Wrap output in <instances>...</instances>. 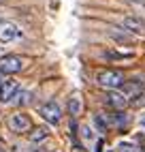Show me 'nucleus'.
I'll use <instances>...</instances> for the list:
<instances>
[{"label": "nucleus", "mask_w": 145, "mask_h": 152, "mask_svg": "<svg viewBox=\"0 0 145 152\" xmlns=\"http://www.w3.org/2000/svg\"><path fill=\"white\" fill-rule=\"evenodd\" d=\"M68 111H70V116H79L81 114V99L79 94H72L70 101H68Z\"/></svg>", "instance_id": "11"}, {"label": "nucleus", "mask_w": 145, "mask_h": 152, "mask_svg": "<svg viewBox=\"0 0 145 152\" xmlns=\"http://www.w3.org/2000/svg\"><path fill=\"white\" fill-rule=\"evenodd\" d=\"M9 126H11L13 133H26V131H30L32 122H30V118L26 114H13L9 118Z\"/></svg>", "instance_id": "7"}, {"label": "nucleus", "mask_w": 145, "mask_h": 152, "mask_svg": "<svg viewBox=\"0 0 145 152\" xmlns=\"http://www.w3.org/2000/svg\"><path fill=\"white\" fill-rule=\"evenodd\" d=\"M22 69H24V60L19 56H2L0 58V73L13 75V73H19Z\"/></svg>", "instance_id": "2"}, {"label": "nucleus", "mask_w": 145, "mask_h": 152, "mask_svg": "<svg viewBox=\"0 0 145 152\" xmlns=\"http://www.w3.org/2000/svg\"><path fill=\"white\" fill-rule=\"evenodd\" d=\"M115 152H139V146L132 141H120L115 146Z\"/></svg>", "instance_id": "13"}, {"label": "nucleus", "mask_w": 145, "mask_h": 152, "mask_svg": "<svg viewBox=\"0 0 145 152\" xmlns=\"http://www.w3.org/2000/svg\"><path fill=\"white\" fill-rule=\"evenodd\" d=\"M96 82L98 86L107 88V90H117L126 84V79H124V73L122 71H115V69H102L96 73Z\"/></svg>", "instance_id": "1"}, {"label": "nucleus", "mask_w": 145, "mask_h": 152, "mask_svg": "<svg viewBox=\"0 0 145 152\" xmlns=\"http://www.w3.org/2000/svg\"><path fill=\"white\" fill-rule=\"evenodd\" d=\"M124 28H126V32H134V34H143L145 32V22L137 15H128L124 19Z\"/></svg>", "instance_id": "8"}, {"label": "nucleus", "mask_w": 145, "mask_h": 152, "mask_svg": "<svg viewBox=\"0 0 145 152\" xmlns=\"http://www.w3.org/2000/svg\"><path fill=\"white\" fill-rule=\"evenodd\" d=\"M109 37H111V39H115V41H117V43H122V45L132 43V37H130V34H124L122 30H115V28H113L111 32H109Z\"/></svg>", "instance_id": "12"}, {"label": "nucleus", "mask_w": 145, "mask_h": 152, "mask_svg": "<svg viewBox=\"0 0 145 152\" xmlns=\"http://www.w3.org/2000/svg\"><path fill=\"white\" fill-rule=\"evenodd\" d=\"M30 99H32V94H30V92H26V90H19L17 96L13 99V103L22 107V105H28V103H30Z\"/></svg>", "instance_id": "14"}, {"label": "nucleus", "mask_w": 145, "mask_h": 152, "mask_svg": "<svg viewBox=\"0 0 145 152\" xmlns=\"http://www.w3.org/2000/svg\"><path fill=\"white\" fill-rule=\"evenodd\" d=\"M105 101H107V105L111 107V109H115V111H122L124 107L128 105V96L124 94V92H120V90H109L107 92V96H105Z\"/></svg>", "instance_id": "6"}, {"label": "nucleus", "mask_w": 145, "mask_h": 152, "mask_svg": "<svg viewBox=\"0 0 145 152\" xmlns=\"http://www.w3.org/2000/svg\"><path fill=\"white\" fill-rule=\"evenodd\" d=\"M0 84H2V73H0Z\"/></svg>", "instance_id": "20"}, {"label": "nucleus", "mask_w": 145, "mask_h": 152, "mask_svg": "<svg viewBox=\"0 0 145 152\" xmlns=\"http://www.w3.org/2000/svg\"><path fill=\"white\" fill-rule=\"evenodd\" d=\"M105 58H109V60H128V58H132V56H130V54H120V52H107Z\"/></svg>", "instance_id": "16"}, {"label": "nucleus", "mask_w": 145, "mask_h": 152, "mask_svg": "<svg viewBox=\"0 0 145 152\" xmlns=\"http://www.w3.org/2000/svg\"><path fill=\"white\" fill-rule=\"evenodd\" d=\"M49 137V131L45 129V126H36L32 133H30V141H32V144H38V141H45Z\"/></svg>", "instance_id": "10"}, {"label": "nucleus", "mask_w": 145, "mask_h": 152, "mask_svg": "<svg viewBox=\"0 0 145 152\" xmlns=\"http://www.w3.org/2000/svg\"><path fill=\"white\" fill-rule=\"evenodd\" d=\"M111 122H113V124H117V126H122L124 122H126V116H124L122 111H117V114H113V116H111Z\"/></svg>", "instance_id": "17"}, {"label": "nucleus", "mask_w": 145, "mask_h": 152, "mask_svg": "<svg viewBox=\"0 0 145 152\" xmlns=\"http://www.w3.org/2000/svg\"><path fill=\"white\" fill-rule=\"evenodd\" d=\"M111 152H113V150H111Z\"/></svg>", "instance_id": "22"}, {"label": "nucleus", "mask_w": 145, "mask_h": 152, "mask_svg": "<svg viewBox=\"0 0 145 152\" xmlns=\"http://www.w3.org/2000/svg\"><path fill=\"white\" fill-rule=\"evenodd\" d=\"M19 92V84L15 79H2L0 84V103H11Z\"/></svg>", "instance_id": "3"}, {"label": "nucleus", "mask_w": 145, "mask_h": 152, "mask_svg": "<svg viewBox=\"0 0 145 152\" xmlns=\"http://www.w3.org/2000/svg\"><path fill=\"white\" fill-rule=\"evenodd\" d=\"M0 152H7V150H2V146H0Z\"/></svg>", "instance_id": "21"}, {"label": "nucleus", "mask_w": 145, "mask_h": 152, "mask_svg": "<svg viewBox=\"0 0 145 152\" xmlns=\"http://www.w3.org/2000/svg\"><path fill=\"white\" fill-rule=\"evenodd\" d=\"M81 137H83L86 141H92L94 139V131H92L90 126H81Z\"/></svg>", "instance_id": "18"}, {"label": "nucleus", "mask_w": 145, "mask_h": 152, "mask_svg": "<svg viewBox=\"0 0 145 152\" xmlns=\"http://www.w3.org/2000/svg\"><path fill=\"white\" fill-rule=\"evenodd\" d=\"M41 116H43L49 124H58L60 118H62V109H60V105L56 101H49V103L41 105Z\"/></svg>", "instance_id": "4"}, {"label": "nucleus", "mask_w": 145, "mask_h": 152, "mask_svg": "<svg viewBox=\"0 0 145 152\" xmlns=\"http://www.w3.org/2000/svg\"><path fill=\"white\" fill-rule=\"evenodd\" d=\"M94 126L100 131V133H105V131H107V118L100 116V114H96L94 116Z\"/></svg>", "instance_id": "15"}, {"label": "nucleus", "mask_w": 145, "mask_h": 152, "mask_svg": "<svg viewBox=\"0 0 145 152\" xmlns=\"http://www.w3.org/2000/svg\"><path fill=\"white\" fill-rule=\"evenodd\" d=\"M124 94L130 99H141L143 96V82L139 79H130V82L124 84Z\"/></svg>", "instance_id": "9"}, {"label": "nucleus", "mask_w": 145, "mask_h": 152, "mask_svg": "<svg viewBox=\"0 0 145 152\" xmlns=\"http://www.w3.org/2000/svg\"><path fill=\"white\" fill-rule=\"evenodd\" d=\"M22 30L17 28L13 22H0V43H11L15 39H19Z\"/></svg>", "instance_id": "5"}, {"label": "nucleus", "mask_w": 145, "mask_h": 152, "mask_svg": "<svg viewBox=\"0 0 145 152\" xmlns=\"http://www.w3.org/2000/svg\"><path fill=\"white\" fill-rule=\"evenodd\" d=\"M141 129H145V116L141 118Z\"/></svg>", "instance_id": "19"}]
</instances>
